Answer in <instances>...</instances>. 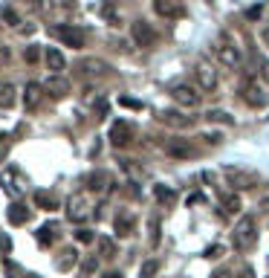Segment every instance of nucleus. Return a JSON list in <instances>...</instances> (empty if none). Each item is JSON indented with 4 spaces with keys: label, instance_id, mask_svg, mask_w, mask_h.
I'll return each instance as SVG.
<instances>
[{
    "label": "nucleus",
    "instance_id": "28",
    "mask_svg": "<svg viewBox=\"0 0 269 278\" xmlns=\"http://www.w3.org/2000/svg\"><path fill=\"white\" fill-rule=\"evenodd\" d=\"M208 122H223V125H232L234 119H232V113H226V110H208Z\"/></svg>",
    "mask_w": 269,
    "mask_h": 278
},
{
    "label": "nucleus",
    "instance_id": "38",
    "mask_svg": "<svg viewBox=\"0 0 269 278\" xmlns=\"http://www.w3.org/2000/svg\"><path fill=\"white\" fill-rule=\"evenodd\" d=\"M9 145H12L9 134H0V160H3V157H6V151H9Z\"/></svg>",
    "mask_w": 269,
    "mask_h": 278
},
{
    "label": "nucleus",
    "instance_id": "25",
    "mask_svg": "<svg viewBox=\"0 0 269 278\" xmlns=\"http://www.w3.org/2000/svg\"><path fill=\"white\" fill-rule=\"evenodd\" d=\"M130 229H133V217H127V215H119V217H116V235H122V238H127V235H130Z\"/></svg>",
    "mask_w": 269,
    "mask_h": 278
},
{
    "label": "nucleus",
    "instance_id": "39",
    "mask_svg": "<svg viewBox=\"0 0 269 278\" xmlns=\"http://www.w3.org/2000/svg\"><path fill=\"white\" fill-rule=\"evenodd\" d=\"M23 58H26L29 64H35L38 58H41V53H38V46H26V53H23Z\"/></svg>",
    "mask_w": 269,
    "mask_h": 278
},
{
    "label": "nucleus",
    "instance_id": "12",
    "mask_svg": "<svg viewBox=\"0 0 269 278\" xmlns=\"http://www.w3.org/2000/svg\"><path fill=\"white\" fill-rule=\"evenodd\" d=\"M165 151L174 160H189V157H194V145L185 142V139H168L165 142Z\"/></svg>",
    "mask_w": 269,
    "mask_h": 278
},
{
    "label": "nucleus",
    "instance_id": "10",
    "mask_svg": "<svg viewBox=\"0 0 269 278\" xmlns=\"http://www.w3.org/2000/svg\"><path fill=\"white\" fill-rule=\"evenodd\" d=\"M153 12L162 18H177V15H185V3L182 0H153Z\"/></svg>",
    "mask_w": 269,
    "mask_h": 278
},
{
    "label": "nucleus",
    "instance_id": "2",
    "mask_svg": "<svg viewBox=\"0 0 269 278\" xmlns=\"http://www.w3.org/2000/svg\"><path fill=\"white\" fill-rule=\"evenodd\" d=\"M214 55L223 61V67H229V70L240 67V53H237V46L232 44V38H229V35H220V38H217Z\"/></svg>",
    "mask_w": 269,
    "mask_h": 278
},
{
    "label": "nucleus",
    "instance_id": "30",
    "mask_svg": "<svg viewBox=\"0 0 269 278\" xmlns=\"http://www.w3.org/2000/svg\"><path fill=\"white\" fill-rule=\"evenodd\" d=\"M156 269H159V264H156V261H145L142 264V269H139V278H153L156 275Z\"/></svg>",
    "mask_w": 269,
    "mask_h": 278
},
{
    "label": "nucleus",
    "instance_id": "5",
    "mask_svg": "<svg viewBox=\"0 0 269 278\" xmlns=\"http://www.w3.org/2000/svg\"><path fill=\"white\" fill-rule=\"evenodd\" d=\"M78 72L81 79H101L110 72V64H104L101 58H84V61H78Z\"/></svg>",
    "mask_w": 269,
    "mask_h": 278
},
{
    "label": "nucleus",
    "instance_id": "9",
    "mask_svg": "<svg viewBox=\"0 0 269 278\" xmlns=\"http://www.w3.org/2000/svg\"><path fill=\"white\" fill-rule=\"evenodd\" d=\"M130 38H133L136 46H153V29H151V23H145V20L130 23Z\"/></svg>",
    "mask_w": 269,
    "mask_h": 278
},
{
    "label": "nucleus",
    "instance_id": "35",
    "mask_svg": "<svg viewBox=\"0 0 269 278\" xmlns=\"http://www.w3.org/2000/svg\"><path fill=\"white\" fill-rule=\"evenodd\" d=\"M9 61H12V49L9 46H0V70L9 67Z\"/></svg>",
    "mask_w": 269,
    "mask_h": 278
},
{
    "label": "nucleus",
    "instance_id": "14",
    "mask_svg": "<svg viewBox=\"0 0 269 278\" xmlns=\"http://www.w3.org/2000/svg\"><path fill=\"white\" fill-rule=\"evenodd\" d=\"M0 186H3V191L9 194V197H20V183H18V177H15V171L12 168H6V171H0Z\"/></svg>",
    "mask_w": 269,
    "mask_h": 278
},
{
    "label": "nucleus",
    "instance_id": "45",
    "mask_svg": "<svg viewBox=\"0 0 269 278\" xmlns=\"http://www.w3.org/2000/svg\"><path fill=\"white\" fill-rule=\"evenodd\" d=\"M249 18H252V20H258V18H260V6H255V9H249Z\"/></svg>",
    "mask_w": 269,
    "mask_h": 278
},
{
    "label": "nucleus",
    "instance_id": "3",
    "mask_svg": "<svg viewBox=\"0 0 269 278\" xmlns=\"http://www.w3.org/2000/svg\"><path fill=\"white\" fill-rule=\"evenodd\" d=\"M55 38H58L64 46H72V49H81V46H84V32H81L78 27H72V23L55 27Z\"/></svg>",
    "mask_w": 269,
    "mask_h": 278
},
{
    "label": "nucleus",
    "instance_id": "29",
    "mask_svg": "<svg viewBox=\"0 0 269 278\" xmlns=\"http://www.w3.org/2000/svg\"><path fill=\"white\" fill-rule=\"evenodd\" d=\"M0 18H3L6 27H18V12L12 9V6H3V9H0Z\"/></svg>",
    "mask_w": 269,
    "mask_h": 278
},
{
    "label": "nucleus",
    "instance_id": "20",
    "mask_svg": "<svg viewBox=\"0 0 269 278\" xmlns=\"http://www.w3.org/2000/svg\"><path fill=\"white\" fill-rule=\"evenodd\" d=\"M220 209H223V215H237V212H240V197H237V194L220 197Z\"/></svg>",
    "mask_w": 269,
    "mask_h": 278
},
{
    "label": "nucleus",
    "instance_id": "4",
    "mask_svg": "<svg viewBox=\"0 0 269 278\" xmlns=\"http://www.w3.org/2000/svg\"><path fill=\"white\" fill-rule=\"evenodd\" d=\"M194 75H197L200 90L211 93V90L217 87V70H214V67H211L208 61H203V58H200V61H197V67H194Z\"/></svg>",
    "mask_w": 269,
    "mask_h": 278
},
{
    "label": "nucleus",
    "instance_id": "16",
    "mask_svg": "<svg viewBox=\"0 0 269 278\" xmlns=\"http://www.w3.org/2000/svg\"><path fill=\"white\" fill-rule=\"evenodd\" d=\"M84 183H87V189L101 191V189H107V186H110V174H107V171H93V174L84 177Z\"/></svg>",
    "mask_w": 269,
    "mask_h": 278
},
{
    "label": "nucleus",
    "instance_id": "1",
    "mask_svg": "<svg viewBox=\"0 0 269 278\" xmlns=\"http://www.w3.org/2000/svg\"><path fill=\"white\" fill-rule=\"evenodd\" d=\"M255 241H258V226H255V220L252 217H240L237 226H234V249H240V252L252 249Z\"/></svg>",
    "mask_w": 269,
    "mask_h": 278
},
{
    "label": "nucleus",
    "instance_id": "50",
    "mask_svg": "<svg viewBox=\"0 0 269 278\" xmlns=\"http://www.w3.org/2000/svg\"><path fill=\"white\" fill-rule=\"evenodd\" d=\"M29 278H41V275H29Z\"/></svg>",
    "mask_w": 269,
    "mask_h": 278
},
{
    "label": "nucleus",
    "instance_id": "22",
    "mask_svg": "<svg viewBox=\"0 0 269 278\" xmlns=\"http://www.w3.org/2000/svg\"><path fill=\"white\" fill-rule=\"evenodd\" d=\"M41 90H44V87H38L35 81H32V84H26V93H23V105H26L29 110L38 105V99H41Z\"/></svg>",
    "mask_w": 269,
    "mask_h": 278
},
{
    "label": "nucleus",
    "instance_id": "27",
    "mask_svg": "<svg viewBox=\"0 0 269 278\" xmlns=\"http://www.w3.org/2000/svg\"><path fill=\"white\" fill-rule=\"evenodd\" d=\"M38 243H41V246H49V243H52V238H55V226H41V229H38Z\"/></svg>",
    "mask_w": 269,
    "mask_h": 278
},
{
    "label": "nucleus",
    "instance_id": "24",
    "mask_svg": "<svg viewBox=\"0 0 269 278\" xmlns=\"http://www.w3.org/2000/svg\"><path fill=\"white\" fill-rule=\"evenodd\" d=\"M162 122H168V125H177V128H189L191 119L189 116H179V113H174V110H165L162 113Z\"/></svg>",
    "mask_w": 269,
    "mask_h": 278
},
{
    "label": "nucleus",
    "instance_id": "47",
    "mask_svg": "<svg viewBox=\"0 0 269 278\" xmlns=\"http://www.w3.org/2000/svg\"><path fill=\"white\" fill-rule=\"evenodd\" d=\"M101 278H125V275H122V272H104Z\"/></svg>",
    "mask_w": 269,
    "mask_h": 278
},
{
    "label": "nucleus",
    "instance_id": "48",
    "mask_svg": "<svg viewBox=\"0 0 269 278\" xmlns=\"http://www.w3.org/2000/svg\"><path fill=\"white\" fill-rule=\"evenodd\" d=\"M260 209H263V212H269V197H263V200H260Z\"/></svg>",
    "mask_w": 269,
    "mask_h": 278
},
{
    "label": "nucleus",
    "instance_id": "41",
    "mask_svg": "<svg viewBox=\"0 0 269 278\" xmlns=\"http://www.w3.org/2000/svg\"><path fill=\"white\" fill-rule=\"evenodd\" d=\"M52 6H55V9H61V6H64V9H72L75 3H72V0H52Z\"/></svg>",
    "mask_w": 269,
    "mask_h": 278
},
{
    "label": "nucleus",
    "instance_id": "26",
    "mask_svg": "<svg viewBox=\"0 0 269 278\" xmlns=\"http://www.w3.org/2000/svg\"><path fill=\"white\" fill-rule=\"evenodd\" d=\"M72 264H75V249H64L55 267L61 269V272H67V269H72Z\"/></svg>",
    "mask_w": 269,
    "mask_h": 278
},
{
    "label": "nucleus",
    "instance_id": "19",
    "mask_svg": "<svg viewBox=\"0 0 269 278\" xmlns=\"http://www.w3.org/2000/svg\"><path fill=\"white\" fill-rule=\"evenodd\" d=\"M46 64H49V70L52 72H61L64 67H67V58H64L55 46H49V49H46Z\"/></svg>",
    "mask_w": 269,
    "mask_h": 278
},
{
    "label": "nucleus",
    "instance_id": "17",
    "mask_svg": "<svg viewBox=\"0 0 269 278\" xmlns=\"http://www.w3.org/2000/svg\"><path fill=\"white\" fill-rule=\"evenodd\" d=\"M29 215H32V212H29L23 203H12L9 206V223L12 226H23L29 220Z\"/></svg>",
    "mask_w": 269,
    "mask_h": 278
},
{
    "label": "nucleus",
    "instance_id": "43",
    "mask_svg": "<svg viewBox=\"0 0 269 278\" xmlns=\"http://www.w3.org/2000/svg\"><path fill=\"white\" fill-rule=\"evenodd\" d=\"M189 203H191V206H194V203H206V197H203V194H191Z\"/></svg>",
    "mask_w": 269,
    "mask_h": 278
},
{
    "label": "nucleus",
    "instance_id": "6",
    "mask_svg": "<svg viewBox=\"0 0 269 278\" xmlns=\"http://www.w3.org/2000/svg\"><path fill=\"white\" fill-rule=\"evenodd\" d=\"M171 96H174V102L182 105V108H197L200 105V93L194 87H189V84H177V87H171Z\"/></svg>",
    "mask_w": 269,
    "mask_h": 278
},
{
    "label": "nucleus",
    "instance_id": "31",
    "mask_svg": "<svg viewBox=\"0 0 269 278\" xmlns=\"http://www.w3.org/2000/svg\"><path fill=\"white\" fill-rule=\"evenodd\" d=\"M99 246H101V255H107V258H113V255H116V241H110V238H101Z\"/></svg>",
    "mask_w": 269,
    "mask_h": 278
},
{
    "label": "nucleus",
    "instance_id": "36",
    "mask_svg": "<svg viewBox=\"0 0 269 278\" xmlns=\"http://www.w3.org/2000/svg\"><path fill=\"white\" fill-rule=\"evenodd\" d=\"M96 113H99V119H104V116L110 113V102L99 99V102H96Z\"/></svg>",
    "mask_w": 269,
    "mask_h": 278
},
{
    "label": "nucleus",
    "instance_id": "40",
    "mask_svg": "<svg viewBox=\"0 0 269 278\" xmlns=\"http://www.w3.org/2000/svg\"><path fill=\"white\" fill-rule=\"evenodd\" d=\"M237 278H255V269L252 267H240L237 269Z\"/></svg>",
    "mask_w": 269,
    "mask_h": 278
},
{
    "label": "nucleus",
    "instance_id": "15",
    "mask_svg": "<svg viewBox=\"0 0 269 278\" xmlns=\"http://www.w3.org/2000/svg\"><path fill=\"white\" fill-rule=\"evenodd\" d=\"M243 99H246V105H252V108H263L269 96L258 87V84H249V87L243 90Z\"/></svg>",
    "mask_w": 269,
    "mask_h": 278
},
{
    "label": "nucleus",
    "instance_id": "13",
    "mask_svg": "<svg viewBox=\"0 0 269 278\" xmlns=\"http://www.w3.org/2000/svg\"><path fill=\"white\" fill-rule=\"evenodd\" d=\"M110 142L116 145V148L130 142V125H127L125 119H116V122L110 125Z\"/></svg>",
    "mask_w": 269,
    "mask_h": 278
},
{
    "label": "nucleus",
    "instance_id": "21",
    "mask_svg": "<svg viewBox=\"0 0 269 278\" xmlns=\"http://www.w3.org/2000/svg\"><path fill=\"white\" fill-rule=\"evenodd\" d=\"M15 105V84H0V108L9 110Z\"/></svg>",
    "mask_w": 269,
    "mask_h": 278
},
{
    "label": "nucleus",
    "instance_id": "8",
    "mask_svg": "<svg viewBox=\"0 0 269 278\" xmlns=\"http://www.w3.org/2000/svg\"><path fill=\"white\" fill-rule=\"evenodd\" d=\"M223 174H226V180H229V186H234L237 191L255 186V174H246V171H240V168H232V165H229Z\"/></svg>",
    "mask_w": 269,
    "mask_h": 278
},
{
    "label": "nucleus",
    "instance_id": "42",
    "mask_svg": "<svg viewBox=\"0 0 269 278\" xmlns=\"http://www.w3.org/2000/svg\"><path fill=\"white\" fill-rule=\"evenodd\" d=\"M96 267H99V264H96V258H87V261H84V272H96Z\"/></svg>",
    "mask_w": 269,
    "mask_h": 278
},
{
    "label": "nucleus",
    "instance_id": "7",
    "mask_svg": "<svg viewBox=\"0 0 269 278\" xmlns=\"http://www.w3.org/2000/svg\"><path fill=\"white\" fill-rule=\"evenodd\" d=\"M90 212V203L84 194H72L70 200H67V217H70L72 223H78V220H84Z\"/></svg>",
    "mask_w": 269,
    "mask_h": 278
},
{
    "label": "nucleus",
    "instance_id": "32",
    "mask_svg": "<svg viewBox=\"0 0 269 278\" xmlns=\"http://www.w3.org/2000/svg\"><path fill=\"white\" fill-rule=\"evenodd\" d=\"M3 267H6V278H20V275H23V269H20L15 261H9V258L3 261Z\"/></svg>",
    "mask_w": 269,
    "mask_h": 278
},
{
    "label": "nucleus",
    "instance_id": "37",
    "mask_svg": "<svg viewBox=\"0 0 269 278\" xmlns=\"http://www.w3.org/2000/svg\"><path fill=\"white\" fill-rule=\"evenodd\" d=\"M75 241L78 243H93V232H90V229H78V232H75Z\"/></svg>",
    "mask_w": 269,
    "mask_h": 278
},
{
    "label": "nucleus",
    "instance_id": "23",
    "mask_svg": "<svg viewBox=\"0 0 269 278\" xmlns=\"http://www.w3.org/2000/svg\"><path fill=\"white\" fill-rule=\"evenodd\" d=\"M35 203H38V209H46V212L58 209V200H55L49 191H35Z\"/></svg>",
    "mask_w": 269,
    "mask_h": 278
},
{
    "label": "nucleus",
    "instance_id": "49",
    "mask_svg": "<svg viewBox=\"0 0 269 278\" xmlns=\"http://www.w3.org/2000/svg\"><path fill=\"white\" fill-rule=\"evenodd\" d=\"M263 41H266V44H269V27L263 29Z\"/></svg>",
    "mask_w": 269,
    "mask_h": 278
},
{
    "label": "nucleus",
    "instance_id": "18",
    "mask_svg": "<svg viewBox=\"0 0 269 278\" xmlns=\"http://www.w3.org/2000/svg\"><path fill=\"white\" fill-rule=\"evenodd\" d=\"M153 197L159 200L162 206H171V203H177V191H171L168 186L156 183V186H153Z\"/></svg>",
    "mask_w": 269,
    "mask_h": 278
},
{
    "label": "nucleus",
    "instance_id": "11",
    "mask_svg": "<svg viewBox=\"0 0 269 278\" xmlns=\"http://www.w3.org/2000/svg\"><path fill=\"white\" fill-rule=\"evenodd\" d=\"M44 90L52 96V99H64V96L70 93V81L64 79L61 72H55V75H49V79L44 81Z\"/></svg>",
    "mask_w": 269,
    "mask_h": 278
},
{
    "label": "nucleus",
    "instance_id": "44",
    "mask_svg": "<svg viewBox=\"0 0 269 278\" xmlns=\"http://www.w3.org/2000/svg\"><path fill=\"white\" fill-rule=\"evenodd\" d=\"M217 252H220V246H208V249H206V258H214Z\"/></svg>",
    "mask_w": 269,
    "mask_h": 278
},
{
    "label": "nucleus",
    "instance_id": "46",
    "mask_svg": "<svg viewBox=\"0 0 269 278\" xmlns=\"http://www.w3.org/2000/svg\"><path fill=\"white\" fill-rule=\"evenodd\" d=\"M211 278H229V272H226V269H214V275Z\"/></svg>",
    "mask_w": 269,
    "mask_h": 278
},
{
    "label": "nucleus",
    "instance_id": "34",
    "mask_svg": "<svg viewBox=\"0 0 269 278\" xmlns=\"http://www.w3.org/2000/svg\"><path fill=\"white\" fill-rule=\"evenodd\" d=\"M119 105H122V108H130V110H142V102H139V99H130V96H122V99H119Z\"/></svg>",
    "mask_w": 269,
    "mask_h": 278
},
{
    "label": "nucleus",
    "instance_id": "33",
    "mask_svg": "<svg viewBox=\"0 0 269 278\" xmlns=\"http://www.w3.org/2000/svg\"><path fill=\"white\" fill-rule=\"evenodd\" d=\"M148 229H151V243L156 246L159 243V217H151L148 220Z\"/></svg>",
    "mask_w": 269,
    "mask_h": 278
}]
</instances>
